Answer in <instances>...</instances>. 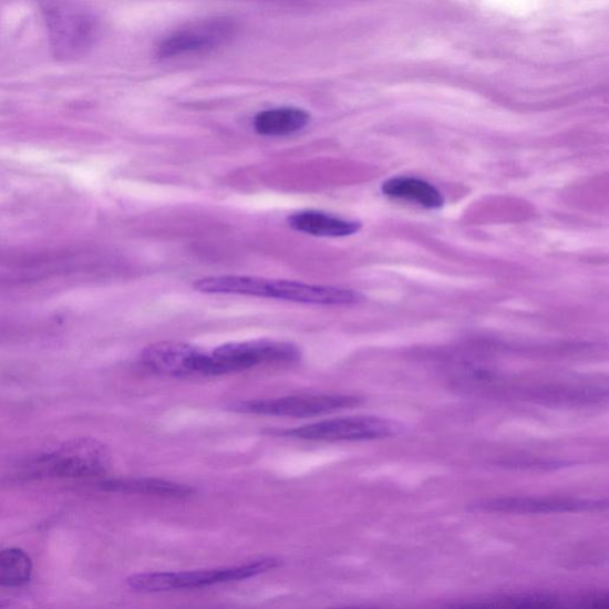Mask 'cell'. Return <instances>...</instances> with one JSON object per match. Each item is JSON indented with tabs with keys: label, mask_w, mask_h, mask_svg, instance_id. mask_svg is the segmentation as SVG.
<instances>
[{
	"label": "cell",
	"mask_w": 609,
	"mask_h": 609,
	"mask_svg": "<svg viewBox=\"0 0 609 609\" xmlns=\"http://www.w3.org/2000/svg\"><path fill=\"white\" fill-rule=\"evenodd\" d=\"M275 557L254 562L216 569L172 572H144L127 577L126 585L138 592H166L199 589L223 584L238 582L272 571L281 566Z\"/></svg>",
	"instance_id": "1"
},
{
	"label": "cell",
	"mask_w": 609,
	"mask_h": 609,
	"mask_svg": "<svg viewBox=\"0 0 609 609\" xmlns=\"http://www.w3.org/2000/svg\"><path fill=\"white\" fill-rule=\"evenodd\" d=\"M404 424L375 415L345 416L276 432L278 436L319 442H365L403 435Z\"/></svg>",
	"instance_id": "2"
},
{
	"label": "cell",
	"mask_w": 609,
	"mask_h": 609,
	"mask_svg": "<svg viewBox=\"0 0 609 609\" xmlns=\"http://www.w3.org/2000/svg\"><path fill=\"white\" fill-rule=\"evenodd\" d=\"M301 352L290 342L256 340L223 344L208 352L207 376H218L250 370L265 363H290Z\"/></svg>",
	"instance_id": "3"
},
{
	"label": "cell",
	"mask_w": 609,
	"mask_h": 609,
	"mask_svg": "<svg viewBox=\"0 0 609 609\" xmlns=\"http://www.w3.org/2000/svg\"><path fill=\"white\" fill-rule=\"evenodd\" d=\"M43 12L52 48L58 58H80L93 45L97 37V22L85 9L58 2L48 4Z\"/></svg>",
	"instance_id": "4"
},
{
	"label": "cell",
	"mask_w": 609,
	"mask_h": 609,
	"mask_svg": "<svg viewBox=\"0 0 609 609\" xmlns=\"http://www.w3.org/2000/svg\"><path fill=\"white\" fill-rule=\"evenodd\" d=\"M111 453L101 441L74 438L61 444L51 454L39 458V469L55 477H92L107 473Z\"/></svg>",
	"instance_id": "5"
},
{
	"label": "cell",
	"mask_w": 609,
	"mask_h": 609,
	"mask_svg": "<svg viewBox=\"0 0 609 609\" xmlns=\"http://www.w3.org/2000/svg\"><path fill=\"white\" fill-rule=\"evenodd\" d=\"M362 404V399L345 394L296 395L276 399L247 400L229 405L237 413L310 419Z\"/></svg>",
	"instance_id": "6"
},
{
	"label": "cell",
	"mask_w": 609,
	"mask_h": 609,
	"mask_svg": "<svg viewBox=\"0 0 609 609\" xmlns=\"http://www.w3.org/2000/svg\"><path fill=\"white\" fill-rule=\"evenodd\" d=\"M147 370L164 376H207L208 352L188 343L162 342L142 351Z\"/></svg>",
	"instance_id": "7"
},
{
	"label": "cell",
	"mask_w": 609,
	"mask_h": 609,
	"mask_svg": "<svg viewBox=\"0 0 609 609\" xmlns=\"http://www.w3.org/2000/svg\"><path fill=\"white\" fill-rule=\"evenodd\" d=\"M260 298L326 304V307H347L361 301L358 292L345 288L265 278L261 281Z\"/></svg>",
	"instance_id": "8"
},
{
	"label": "cell",
	"mask_w": 609,
	"mask_h": 609,
	"mask_svg": "<svg viewBox=\"0 0 609 609\" xmlns=\"http://www.w3.org/2000/svg\"><path fill=\"white\" fill-rule=\"evenodd\" d=\"M231 34L226 21H208L196 27L176 31L157 48L159 59H173L215 50Z\"/></svg>",
	"instance_id": "9"
},
{
	"label": "cell",
	"mask_w": 609,
	"mask_h": 609,
	"mask_svg": "<svg viewBox=\"0 0 609 609\" xmlns=\"http://www.w3.org/2000/svg\"><path fill=\"white\" fill-rule=\"evenodd\" d=\"M474 510L512 513V515H545V513L595 512L607 508V502L576 498H502L478 502Z\"/></svg>",
	"instance_id": "10"
},
{
	"label": "cell",
	"mask_w": 609,
	"mask_h": 609,
	"mask_svg": "<svg viewBox=\"0 0 609 609\" xmlns=\"http://www.w3.org/2000/svg\"><path fill=\"white\" fill-rule=\"evenodd\" d=\"M288 224L296 231L316 237H347L362 228L359 221L314 210L293 214L288 217Z\"/></svg>",
	"instance_id": "11"
},
{
	"label": "cell",
	"mask_w": 609,
	"mask_h": 609,
	"mask_svg": "<svg viewBox=\"0 0 609 609\" xmlns=\"http://www.w3.org/2000/svg\"><path fill=\"white\" fill-rule=\"evenodd\" d=\"M100 487L106 492L156 495L165 498H186L195 492L189 486L152 477L110 478L102 481Z\"/></svg>",
	"instance_id": "12"
},
{
	"label": "cell",
	"mask_w": 609,
	"mask_h": 609,
	"mask_svg": "<svg viewBox=\"0 0 609 609\" xmlns=\"http://www.w3.org/2000/svg\"><path fill=\"white\" fill-rule=\"evenodd\" d=\"M309 112L298 107H279L260 112L254 120L256 133L282 137L299 133L310 123Z\"/></svg>",
	"instance_id": "13"
},
{
	"label": "cell",
	"mask_w": 609,
	"mask_h": 609,
	"mask_svg": "<svg viewBox=\"0 0 609 609\" xmlns=\"http://www.w3.org/2000/svg\"><path fill=\"white\" fill-rule=\"evenodd\" d=\"M382 192L384 196L413 203L427 210H437L444 205V197L434 185L411 176L390 179L382 185Z\"/></svg>",
	"instance_id": "14"
},
{
	"label": "cell",
	"mask_w": 609,
	"mask_h": 609,
	"mask_svg": "<svg viewBox=\"0 0 609 609\" xmlns=\"http://www.w3.org/2000/svg\"><path fill=\"white\" fill-rule=\"evenodd\" d=\"M33 576V560L22 549L0 550V587L18 588L28 585Z\"/></svg>",
	"instance_id": "15"
},
{
	"label": "cell",
	"mask_w": 609,
	"mask_h": 609,
	"mask_svg": "<svg viewBox=\"0 0 609 609\" xmlns=\"http://www.w3.org/2000/svg\"><path fill=\"white\" fill-rule=\"evenodd\" d=\"M11 606V603L7 600H0V608H6V607H9Z\"/></svg>",
	"instance_id": "16"
}]
</instances>
